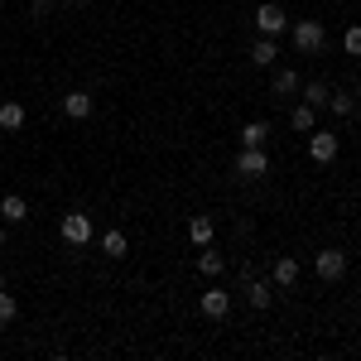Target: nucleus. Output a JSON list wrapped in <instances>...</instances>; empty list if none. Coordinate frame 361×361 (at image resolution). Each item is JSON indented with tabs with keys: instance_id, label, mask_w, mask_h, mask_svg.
Instances as JSON below:
<instances>
[{
	"instance_id": "nucleus-3",
	"label": "nucleus",
	"mask_w": 361,
	"mask_h": 361,
	"mask_svg": "<svg viewBox=\"0 0 361 361\" xmlns=\"http://www.w3.org/2000/svg\"><path fill=\"white\" fill-rule=\"evenodd\" d=\"M308 154H313V164H333L337 159V135L333 130H308Z\"/></svg>"
},
{
	"instance_id": "nucleus-2",
	"label": "nucleus",
	"mask_w": 361,
	"mask_h": 361,
	"mask_svg": "<svg viewBox=\"0 0 361 361\" xmlns=\"http://www.w3.org/2000/svg\"><path fill=\"white\" fill-rule=\"evenodd\" d=\"M313 270H318V279H342L347 275V250H337V246H328V250H318V260H313Z\"/></svg>"
},
{
	"instance_id": "nucleus-9",
	"label": "nucleus",
	"mask_w": 361,
	"mask_h": 361,
	"mask_svg": "<svg viewBox=\"0 0 361 361\" xmlns=\"http://www.w3.org/2000/svg\"><path fill=\"white\" fill-rule=\"evenodd\" d=\"M29 217V202L20 193H5L0 197V222H25Z\"/></svg>"
},
{
	"instance_id": "nucleus-15",
	"label": "nucleus",
	"mask_w": 361,
	"mask_h": 361,
	"mask_svg": "<svg viewBox=\"0 0 361 361\" xmlns=\"http://www.w3.org/2000/svg\"><path fill=\"white\" fill-rule=\"evenodd\" d=\"M188 241L193 246H212V217H193L188 222Z\"/></svg>"
},
{
	"instance_id": "nucleus-10",
	"label": "nucleus",
	"mask_w": 361,
	"mask_h": 361,
	"mask_svg": "<svg viewBox=\"0 0 361 361\" xmlns=\"http://www.w3.org/2000/svg\"><path fill=\"white\" fill-rule=\"evenodd\" d=\"M265 140H270V126H265V121H246V126H241V145H246V149H265Z\"/></svg>"
},
{
	"instance_id": "nucleus-7",
	"label": "nucleus",
	"mask_w": 361,
	"mask_h": 361,
	"mask_svg": "<svg viewBox=\"0 0 361 361\" xmlns=\"http://www.w3.org/2000/svg\"><path fill=\"white\" fill-rule=\"evenodd\" d=\"M63 111L73 116V121H87V116L97 111V102H92V92H68L63 97Z\"/></svg>"
},
{
	"instance_id": "nucleus-24",
	"label": "nucleus",
	"mask_w": 361,
	"mask_h": 361,
	"mask_svg": "<svg viewBox=\"0 0 361 361\" xmlns=\"http://www.w3.org/2000/svg\"><path fill=\"white\" fill-rule=\"evenodd\" d=\"M54 5H63V0H34V15H54Z\"/></svg>"
},
{
	"instance_id": "nucleus-21",
	"label": "nucleus",
	"mask_w": 361,
	"mask_h": 361,
	"mask_svg": "<svg viewBox=\"0 0 361 361\" xmlns=\"http://www.w3.org/2000/svg\"><path fill=\"white\" fill-rule=\"evenodd\" d=\"M328 111H333V116H352V111H357V102H352L347 92H333V97H328Z\"/></svg>"
},
{
	"instance_id": "nucleus-11",
	"label": "nucleus",
	"mask_w": 361,
	"mask_h": 361,
	"mask_svg": "<svg viewBox=\"0 0 361 361\" xmlns=\"http://www.w3.org/2000/svg\"><path fill=\"white\" fill-rule=\"evenodd\" d=\"M279 284V289H289V284H299V260L294 255H284V260H275V275H270Z\"/></svg>"
},
{
	"instance_id": "nucleus-5",
	"label": "nucleus",
	"mask_w": 361,
	"mask_h": 361,
	"mask_svg": "<svg viewBox=\"0 0 361 361\" xmlns=\"http://www.w3.org/2000/svg\"><path fill=\"white\" fill-rule=\"evenodd\" d=\"M58 231H63L68 246H87V241H92V222H87V212H68V217L58 222Z\"/></svg>"
},
{
	"instance_id": "nucleus-6",
	"label": "nucleus",
	"mask_w": 361,
	"mask_h": 361,
	"mask_svg": "<svg viewBox=\"0 0 361 361\" xmlns=\"http://www.w3.org/2000/svg\"><path fill=\"white\" fill-rule=\"evenodd\" d=\"M255 29H260L265 39H275V34L289 29V15H284L279 5H260V10H255Z\"/></svg>"
},
{
	"instance_id": "nucleus-8",
	"label": "nucleus",
	"mask_w": 361,
	"mask_h": 361,
	"mask_svg": "<svg viewBox=\"0 0 361 361\" xmlns=\"http://www.w3.org/2000/svg\"><path fill=\"white\" fill-rule=\"evenodd\" d=\"M202 313H207V318H226V313H231V294H226V289H207V294H202Z\"/></svg>"
},
{
	"instance_id": "nucleus-23",
	"label": "nucleus",
	"mask_w": 361,
	"mask_h": 361,
	"mask_svg": "<svg viewBox=\"0 0 361 361\" xmlns=\"http://www.w3.org/2000/svg\"><path fill=\"white\" fill-rule=\"evenodd\" d=\"M342 49H347V54H361V25H352L342 34Z\"/></svg>"
},
{
	"instance_id": "nucleus-16",
	"label": "nucleus",
	"mask_w": 361,
	"mask_h": 361,
	"mask_svg": "<svg viewBox=\"0 0 361 361\" xmlns=\"http://www.w3.org/2000/svg\"><path fill=\"white\" fill-rule=\"evenodd\" d=\"M289 126H294V130H304V135H308V130L318 126V106H308V102H304V106H294V116H289Z\"/></svg>"
},
{
	"instance_id": "nucleus-19",
	"label": "nucleus",
	"mask_w": 361,
	"mask_h": 361,
	"mask_svg": "<svg viewBox=\"0 0 361 361\" xmlns=\"http://www.w3.org/2000/svg\"><path fill=\"white\" fill-rule=\"evenodd\" d=\"M328 97H333V87H328V82H308L304 87V102H308V106H328Z\"/></svg>"
},
{
	"instance_id": "nucleus-13",
	"label": "nucleus",
	"mask_w": 361,
	"mask_h": 361,
	"mask_svg": "<svg viewBox=\"0 0 361 361\" xmlns=\"http://www.w3.org/2000/svg\"><path fill=\"white\" fill-rule=\"evenodd\" d=\"M197 270H202V275H222V270H226V255H222V250H212V246H202Z\"/></svg>"
},
{
	"instance_id": "nucleus-17",
	"label": "nucleus",
	"mask_w": 361,
	"mask_h": 361,
	"mask_svg": "<svg viewBox=\"0 0 361 361\" xmlns=\"http://www.w3.org/2000/svg\"><path fill=\"white\" fill-rule=\"evenodd\" d=\"M246 299H250V308H270V284L265 279H246Z\"/></svg>"
},
{
	"instance_id": "nucleus-4",
	"label": "nucleus",
	"mask_w": 361,
	"mask_h": 361,
	"mask_svg": "<svg viewBox=\"0 0 361 361\" xmlns=\"http://www.w3.org/2000/svg\"><path fill=\"white\" fill-rule=\"evenodd\" d=\"M236 173H241V178H265V173H270V154L241 145V154H236Z\"/></svg>"
},
{
	"instance_id": "nucleus-26",
	"label": "nucleus",
	"mask_w": 361,
	"mask_h": 361,
	"mask_svg": "<svg viewBox=\"0 0 361 361\" xmlns=\"http://www.w3.org/2000/svg\"><path fill=\"white\" fill-rule=\"evenodd\" d=\"M73 5H92V0H73Z\"/></svg>"
},
{
	"instance_id": "nucleus-22",
	"label": "nucleus",
	"mask_w": 361,
	"mask_h": 361,
	"mask_svg": "<svg viewBox=\"0 0 361 361\" xmlns=\"http://www.w3.org/2000/svg\"><path fill=\"white\" fill-rule=\"evenodd\" d=\"M15 313H20L15 294H5V289H0V323H15Z\"/></svg>"
},
{
	"instance_id": "nucleus-12",
	"label": "nucleus",
	"mask_w": 361,
	"mask_h": 361,
	"mask_svg": "<svg viewBox=\"0 0 361 361\" xmlns=\"http://www.w3.org/2000/svg\"><path fill=\"white\" fill-rule=\"evenodd\" d=\"M275 39H265V34H260V39H255V44H250V63H255V68H270V63H275Z\"/></svg>"
},
{
	"instance_id": "nucleus-14",
	"label": "nucleus",
	"mask_w": 361,
	"mask_h": 361,
	"mask_svg": "<svg viewBox=\"0 0 361 361\" xmlns=\"http://www.w3.org/2000/svg\"><path fill=\"white\" fill-rule=\"evenodd\" d=\"M25 126V106L20 102H0V130H20Z\"/></svg>"
},
{
	"instance_id": "nucleus-1",
	"label": "nucleus",
	"mask_w": 361,
	"mask_h": 361,
	"mask_svg": "<svg viewBox=\"0 0 361 361\" xmlns=\"http://www.w3.org/2000/svg\"><path fill=\"white\" fill-rule=\"evenodd\" d=\"M289 39H294L299 54H318L328 44V29L318 25V20H299V25H289Z\"/></svg>"
},
{
	"instance_id": "nucleus-20",
	"label": "nucleus",
	"mask_w": 361,
	"mask_h": 361,
	"mask_svg": "<svg viewBox=\"0 0 361 361\" xmlns=\"http://www.w3.org/2000/svg\"><path fill=\"white\" fill-rule=\"evenodd\" d=\"M294 92H299V73H289V68H284V73L275 78V97H294Z\"/></svg>"
},
{
	"instance_id": "nucleus-18",
	"label": "nucleus",
	"mask_w": 361,
	"mask_h": 361,
	"mask_svg": "<svg viewBox=\"0 0 361 361\" xmlns=\"http://www.w3.org/2000/svg\"><path fill=\"white\" fill-rule=\"evenodd\" d=\"M102 250H106L111 260H121V255L130 250V241H126V231H106V236H102Z\"/></svg>"
},
{
	"instance_id": "nucleus-25",
	"label": "nucleus",
	"mask_w": 361,
	"mask_h": 361,
	"mask_svg": "<svg viewBox=\"0 0 361 361\" xmlns=\"http://www.w3.org/2000/svg\"><path fill=\"white\" fill-rule=\"evenodd\" d=\"M0 250H5V222H0Z\"/></svg>"
}]
</instances>
